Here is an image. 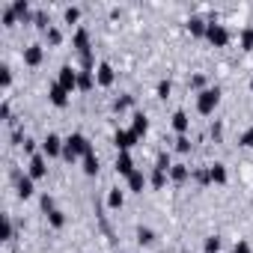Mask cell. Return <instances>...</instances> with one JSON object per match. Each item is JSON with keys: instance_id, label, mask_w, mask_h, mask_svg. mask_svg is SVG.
<instances>
[{"instance_id": "cell-1", "label": "cell", "mask_w": 253, "mask_h": 253, "mask_svg": "<svg viewBox=\"0 0 253 253\" xmlns=\"http://www.w3.org/2000/svg\"><path fill=\"white\" fill-rule=\"evenodd\" d=\"M89 152H92V146H89V140L81 131H75V134L66 137V146H63V158L66 161H84Z\"/></svg>"}, {"instance_id": "cell-2", "label": "cell", "mask_w": 253, "mask_h": 253, "mask_svg": "<svg viewBox=\"0 0 253 253\" xmlns=\"http://www.w3.org/2000/svg\"><path fill=\"white\" fill-rule=\"evenodd\" d=\"M217 104H220V86H209V89L197 92V110L203 116H211L217 110Z\"/></svg>"}, {"instance_id": "cell-3", "label": "cell", "mask_w": 253, "mask_h": 253, "mask_svg": "<svg viewBox=\"0 0 253 253\" xmlns=\"http://www.w3.org/2000/svg\"><path fill=\"white\" fill-rule=\"evenodd\" d=\"M206 39L214 45V48H226L229 45V30L223 27V24H217V21H209V30H206Z\"/></svg>"}, {"instance_id": "cell-4", "label": "cell", "mask_w": 253, "mask_h": 253, "mask_svg": "<svg viewBox=\"0 0 253 253\" xmlns=\"http://www.w3.org/2000/svg\"><path fill=\"white\" fill-rule=\"evenodd\" d=\"M63 146H66V140L51 131V134L42 140V155H45V158H63Z\"/></svg>"}, {"instance_id": "cell-5", "label": "cell", "mask_w": 253, "mask_h": 253, "mask_svg": "<svg viewBox=\"0 0 253 253\" xmlns=\"http://www.w3.org/2000/svg\"><path fill=\"white\" fill-rule=\"evenodd\" d=\"M137 140H140V137H137L131 128H119V131L113 134V143H116V149H119V152H131V146H134Z\"/></svg>"}, {"instance_id": "cell-6", "label": "cell", "mask_w": 253, "mask_h": 253, "mask_svg": "<svg viewBox=\"0 0 253 253\" xmlns=\"http://www.w3.org/2000/svg\"><path fill=\"white\" fill-rule=\"evenodd\" d=\"M57 84L72 95L75 89H78V69H72V66H63L60 69V75H57Z\"/></svg>"}, {"instance_id": "cell-7", "label": "cell", "mask_w": 253, "mask_h": 253, "mask_svg": "<svg viewBox=\"0 0 253 253\" xmlns=\"http://www.w3.org/2000/svg\"><path fill=\"white\" fill-rule=\"evenodd\" d=\"M95 84H98V86H104V89L116 84V72H113V66H110V63H98V66H95Z\"/></svg>"}, {"instance_id": "cell-8", "label": "cell", "mask_w": 253, "mask_h": 253, "mask_svg": "<svg viewBox=\"0 0 253 253\" xmlns=\"http://www.w3.org/2000/svg\"><path fill=\"white\" fill-rule=\"evenodd\" d=\"M42 60H45V48H42L39 42H33V45L24 48V66L36 69V66H42Z\"/></svg>"}, {"instance_id": "cell-9", "label": "cell", "mask_w": 253, "mask_h": 253, "mask_svg": "<svg viewBox=\"0 0 253 253\" xmlns=\"http://www.w3.org/2000/svg\"><path fill=\"white\" fill-rule=\"evenodd\" d=\"M27 176H30V179H45V176H48V158H45L42 152H36V155L30 158V170H27Z\"/></svg>"}, {"instance_id": "cell-10", "label": "cell", "mask_w": 253, "mask_h": 253, "mask_svg": "<svg viewBox=\"0 0 253 253\" xmlns=\"http://www.w3.org/2000/svg\"><path fill=\"white\" fill-rule=\"evenodd\" d=\"M134 170H137V167H134V158H131V152H119V158H116V173L128 179Z\"/></svg>"}, {"instance_id": "cell-11", "label": "cell", "mask_w": 253, "mask_h": 253, "mask_svg": "<svg viewBox=\"0 0 253 253\" xmlns=\"http://www.w3.org/2000/svg\"><path fill=\"white\" fill-rule=\"evenodd\" d=\"M173 131H176L179 137H185V134L191 131V116H188L185 110H176V113H173Z\"/></svg>"}, {"instance_id": "cell-12", "label": "cell", "mask_w": 253, "mask_h": 253, "mask_svg": "<svg viewBox=\"0 0 253 253\" xmlns=\"http://www.w3.org/2000/svg\"><path fill=\"white\" fill-rule=\"evenodd\" d=\"M72 45H75V51H78L81 57H84V54H89V33H86V27H78V30H75Z\"/></svg>"}, {"instance_id": "cell-13", "label": "cell", "mask_w": 253, "mask_h": 253, "mask_svg": "<svg viewBox=\"0 0 253 253\" xmlns=\"http://www.w3.org/2000/svg\"><path fill=\"white\" fill-rule=\"evenodd\" d=\"M48 98H51V104H54V107H66V104H69V92H66L57 81L48 86Z\"/></svg>"}, {"instance_id": "cell-14", "label": "cell", "mask_w": 253, "mask_h": 253, "mask_svg": "<svg viewBox=\"0 0 253 253\" xmlns=\"http://www.w3.org/2000/svg\"><path fill=\"white\" fill-rule=\"evenodd\" d=\"M125 182H128V191H131V194H143V188L149 185V179H146V173H143V170H134Z\"/></svg>"}, {"instance_id": "cell-15", "label": "cell", "mask_w": 253, "mask_h": 253, "mask_svg": "<svg viewBox=\"0 0 253 253\" xmlns=\"http://www.w3.org/2000/svg\"><path fill=\"white\" fill-rule=\"evenodd\" d=\"M36 179H30V176H18V185H15V191H18V197L21 200H30L33 194H36V185H33Z\"/></svg>"}, {"instance_id": "cell-16", "label": "cell", "mask_w": 253, "mask_h": 253, "mask_svg": "<svg viewBox=\"0 0 253 253\" xmlns=\"http://www.w3.org/2000/svg\"><path fill=\"white\" fill-rule=\"evenodd\" d=\"M131 131H134L137 137H146V131H149V119H146V113H134V116H131Z\"/></svg>"}, {"instance_id": "cell-17", "label": "cell", "mask_w": 253, "mask_h": 253, "mask_svg": "<svg viewBox=\"0 0 253 253\" xmlns=\"http://www.w3.org/2000/svg\"><path fill=\"white\" fill-rule=\"evenodd\" d=\"M188 179H191V167H188V164H173V167H170V182L182 185V182H188Z\"/></svg>"}, {"instance_id": "cell-18", "label": "cell", "mask_w": 253, "mask_h": 253, "mask_svg": "<svg viewBox=\"0 0 253 253\" xmlns=\"http://www.w3.org/2000/svg\"><path fill=\"white\" fill-rule=\"evenodd\" d=\"M92 86H98V84H95V72H81V69H78V89H81V92H89Z\"/></svg>"}, {"instance_id": "cell-19", "label": "cell", "mask_w": 253, "mask_h": 253, "mask_svg": "<svg viewBox=\"0 0 253 253\" xmlns=\"http://www.w3.org/2000/svg\"><path fill=\"white\" fill-rule=\"evenodd\" d=\"M226 179H229V173H226L223 164H211V167H209V182H214V185H226Z\"/></svg>"}, {"instance_id": "cell-20", "label": "cell", "mask_w": 253, "mask_h": 253, "mask_svg": "<svg viewBox=\"0 0 253 253\" xmlns=\"http://www.w3.org/2000/svg\"><path fill=\"white\" fill-rule=\"evenodd\" d=\"M188 30H191V36H197V39H206V30H209V21H203V18H191L188 21Z\"/></svg>"}, {"instance_id": "cell-21", "label": "cell", "mask_w": 253, "mask_h": 253, "mask_svg": "<svg viewBox=\"0 0 253 253\" xmlns=\"http://www.w3.org/2000/svg\"><path fill=\"white\" fill-rule=\"evenodd\" d=\"M81 170H84V176H98V158H95V152H89L81 161Z\"/></svg>"}, {"instance_id": "cell-22", "label": "cell", "mask_w": 253, "mask_h": 253, "mask_svg": "<svg viewBox=\"0 0 253 253\" xmlns=\"http://www.w3.org/2000/svg\"><path fill=\"white\" fill-rule=\"evenodd\" d=\"M12 12L18 15V21H30V3H27V0H12Z\"/></svg>"}, {"instance_id": "cell-23", "label": "cell", "mask_w": 253, "mask_h": 253, "mask_svg": "<svg viewBox=\"0 0 253 253\" xmlns=\"http://www.w3.org/2000/svg\"><path fill=\"white\" fill-rule=\"evenodd\" d=\"M122 203H125V191L110 188L107 191V209H122Z\"/></svg>"}, {"instance_id": "cell-24", "label": "cell", "mask_w": 253, "mask_h": 253, "mask_svg": "<svg viewBox=\"0 0 253 253\" xmlns=\"http://www.w3.org/2000/svg\"><path fill=\"white\" fill-rule=\"evenodd\" d=\"M167 179H170V173H161V170H152V176H149V185L158 191V188H164L167 185Z\"/></svg>"}, {"instance_id": "cell-25", "label": "cell", "mask_w": 253, "mask_h": 253, "mask_svg": "<svg viewBox=\"0 0 253 253\" xmlns=\"http://www.w3.org/2000/svg\"><path fill=\"white\" fill-rule=\"evenodd\" d=\"M48 223H51L54 229H63V226H66V211H60V209L51 211V214H48Z\"/></svg>"}, {"instance_id": "cell-26", "label": "cell", "mask_w": 253, "mask_h": 253, "mask_svg": "<svg viewBox=\"0 0 253 253\" xmlns=\"http://www.w3.org/2000/svg\"><path fill=\"white\" fill-rule=\"evenodd\" d=\"M170 167H173L170 155H167V152H161V155H158V161H155V170H161V173H170Z\"/></svg>"}, {"instance_id": "cell-27", "label": "cell", "mask_w": 253, "mask_h": 253, "mask_svg": "<svg viewBox=\"0 0 253 253\" xmlns=\"http://www.w3.org/2000/svg\"><path fill=\"white\" fill-rule=\"evenodd\" d=\"M137 241L149 247V244H155V232H152V229H143V226H140V229H137Z\"/></svg>"}, {"instance_id": "cell-28", "label": "cell", "mask_w": 253, "mask_h": 253, "mask_svg": "<svg viewBox=\"0 0 253 253\" xmlns=\"http://www.w3.org/2000/svg\"><path fill=\"white\" fill-rule=\"evenodd\" d=\"M241 48L244 51H253V27H244L241 30Z\"/></svg>"}, {"instance_id": "cell-29", "label": "cell", "mask_w": 253, "mask_h": 253, "mask_svg": "<svg viewBox=\"0 0 253 253\" xmlns=\"http://www.w3.org/2000/svg\"><path fill=\"white\" fill-rule=\"evenodd\" d=\"M0 18H3V24H6V27L18 24V15L12 12V6H3V12H0Z\"/></svg>"}, {"instance_id": "cell-30", "label": "cell", "mask_w": 253, "mask_h": 253, "mask_svg": "<svg viewBox=\"0 0 253 253\" xmlns=\"http://www.w3.org/2000/svg\"><path fill=\"white\" fill-rule=\"evenodd\" d=\"M238 146H244V149H253V125L247 131H241V137H238Z\"/></svg>"}, {"instance_id": "cell-31", "label": "cell", "mask_w": 253, "mask_h": 253, "mask_svg": "<svg viewBox=\"0 0 253 253\" xmlns=\"http://www.w3.org/2000/svg\"><path fill=\"white\" fill-rule=\"evenodd\" d=\"M63 18H66V24H78V21H81V9H78V6H69V9L63 12Z\"/></svg>"}, {"instance_id": "cell-32", "label": "cell", "mask_w": 253, "mask_h": 253, "mask_svg": "<svg viewBox=\"0 0 253 253\" xmlns=\"http://www.w3.org/2000/svg\"><path fill=\"white\" fill-rule=\"evenodd\" d=\"M176 152L179 155H188L191 152V137L185 134V137H176Z\"/></svg>"}, {"instance_id": "cell-33", "label": "cell", "mask_w": 253, "mask_h": 253, "mask_svg": "<svg viewBox=\"0 0 253 253\" xmlns=\"http://www.w3.org/2000/svg\"><path fill=\"white\" fill-rule=\"evenodd\" d=\"M45 39H48V45H60V42H63V33H60V27H51V30L45 33Z\"/></svg>"}, {"instance_id": "cell-34", "label": "cell", "mask_w": 253, "mask_h": 253, "mask_svg": "<svg viewBox=\"0 0 253 253\" xmlns=\"http://www.w3.org/2000/svg\"><path fill=\"white\" fill-rule=\"evenodd\" d=\"M0 238H3V241H9L12 238V220L3 214V226H0Z\"/></svg>"}, {"instance_id": "cell-35", "label": "cell", "mask_w": 253, "mask_h": 253, "mask_svg": "<svg viewBox=\"0 0 253 253\" xmlns=\"http://www.w3.org/2000/svg\"><path fill=\"white\" fill-rule=\"evenodd\" d=\"M191 89H197V92L209 89V86H206V75H194V78H191Z\"/></svg>"}, {"instance_id": "cell-36", "label": "cell", "mask_w": 253, "mask_h": 253, "mask_svg": "<svg viewBox=\"0 0 253 253\" xmlns=\"http://www.w3.org/2000/svg\"><path fill=\"white\" fill-rule=\"evenodd\" d=\"M220 250V238L217 235H209L206 238V253H217Z\"/></svg>"}, {"instance_id": "cell-37", "label": "cell", "mask_w": 253, "mask_h": 253, "mask_svg": "<svg viewBox=\"0 0 253 253\" xmlns=\"http://www.w3.org/2000/svg\"><path fill=\"white\" fill-rule=\"evenodd\" d=\"M170 92H173V84L170 81H161L158 84V98H170Z\"/></svg>"}, {"instance_id": "cell-38", "label": "cell", "mask_w": 253, "mask_h": 253, "mask_svg": "<svg viewBox=\"0 0 253 253\" xmlns=\"http://www.w3.org/2000/svg\"><path fill=\"white\" fill-rule=\"evenodd\" d=\"M0 84H3V89H9V84H12V72H9V66L0 69Z\"/></svg>"}, {"instance_id": "cell-39", "label": "cell", "mask_w": 253, "mask_h": 253, "mask_svg": "<svg viewBox=\"0 0 253 253\" xmlns=\"http://www.w3.org/2000/svg\"><path fill=\"white\" fill-rule=\"evenodd\" d=\"M21 146H24V152H27L30 158L36 155V140H33V137H24V143H21Z\"/></svg>"}, {"instance_id": "cell-40", "label": "cell", "mask_w": 253, "mask_h": 253, "mask_svg": "<svg viewBox=\"0 0 253 253\" xmlns=\"http://www.w3.org/2000/svg\"><path fill=\"white\" fill-rule=\"evenodd\" d=\"M232 253H250V241L238 238V241H235V247H232Z\"/></svg>"}, {"instance_id": "cell-41", "label": "cell", "mask_w": 253, "mask_h": 253, "mask_svg": "<svg viewBox=\"0 0 253 253\" xmlns=\"http://www.w3.org/2000/svg\"><path fill=\"white\" fill-rule=\"evenodd\" d=\"M42 209H45L48 214H51V211H57V206H54V197H48V194H45V197H42Z\"/></svg>"}, {"instance_id": "cell-42", "label": "cell", "mask_w": 253, "mask_h": 253, "mask_svg": "<svg viewBox=\"0 0 253 253\" xmlns=\"http://www.w3.org/2000/svg\"><path fill=\"white\" fill-rule=\"evenodd\" d=\"M12 116V107H9V101H3L0 104V119H9Z\"/></svg>"}, {"instance_id": "cell-43", "label": "cell", "mask_w": 253, "mask_h": 253, "mask_svg": "<svg viewBox=\"0 0 253 253\" xmlns=\"http://www.w3.org/2000/svg\"><path fill=\"white\" fill-rule=\"evenodd\" d=\"M250 89H253V81H250Z\"/></svg>"}]
</instances>
